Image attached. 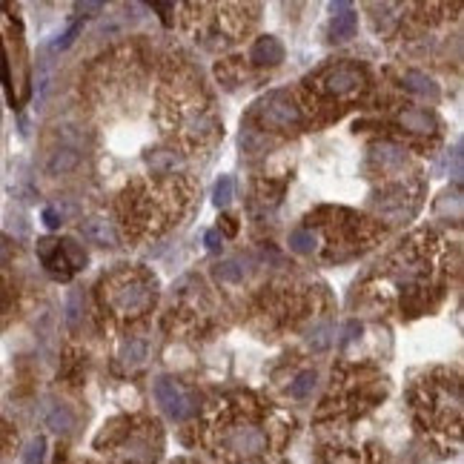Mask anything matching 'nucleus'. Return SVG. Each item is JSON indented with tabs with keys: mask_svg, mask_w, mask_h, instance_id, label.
I'll use <instances>...</instances> for the list:
<instances>
[{
	"mask_svg": "<svg viewBox=\"0 0 464 464\" xmlns=\"http://www.w3.org/2000/svg\"><path fill=\"white\" fill-rule=\"evenodd\" d=\"M155 301V289L141 275H126L109 287V304L120 315H138Z\"/></svg>",
	"mask_w": 464,
	"mask_h": 464,
	"instance_id": "1",
	"label": "nucleus"
},
{
	"mask_svg": "<svg viewBox=\"0 0 464 464\" xmlns=\"http://www.w3.org/2000/svg\"><path fill=\"white\" fill-rule=\"evenodd\" d=\"M258 118L270 130H292V126L301 123V109L295 106V101L284 92H272L261 101L258 106Z\"/></svg>",
	"mask_w": 464,
	"mask_h": 464,
	"instance_id": "2",
	"label": "nucleus"
},
{
	"mask_svg": "<svg viewBox=\"0 0 464 464\" xmlns=\"http://www.w3.org/2000/svg\"><path fill=\"white\" fill-rule=\"evenodd\" d=\"M155 399L166 410V415H173L178 421H184V418H189L195 413V396L181 382H175V378H158Z\"/></svg>",
	"mask_w": 464,
	"mask_h": 464,
	"instance_id": "3",
	"label": "nucleus"
},
{
	"mask_svg": "<svg viewBox=\"0 0 464 464\" xmlns=\"http://www.w3.org/2000/svg\"><path fill=\"white\" fill-rule=\"evenodd\" d=\"M364 83H367L364 72H361L358 66H353V63L332 66V69H327V72L318 77V87H321L327 95H335V98H350V95L361 92Z\"/></svg>",
	"mask_w": 464,
	"mask_h": 464,
	"instance_id": "4",
	"label": "nucleus"
},
{
	"mask_svg": "<svg viewBox=\"0 0 464 464\" xmlns=\"http://www.w3.org/2000/svg\"><path fill=\"white\" fill-rule=\"evenodd\" d=\"M224 447L232 453V456H241V458H252L267 450V433L256 425H232L224 436Z\"/></svg>",
	"mask_w": 464,
	"mask_h": 464,
	"instance_id": "5",
	"label": "nucleus"
},
{
	"mask_svg": "<svg viewBox=\"0 0 464 464\" xmlns=\"http://www.w3.org/2000/svg\"><path fill=\"white\" fill-rule=\"evenodd\" d=\"M37 256H40V261L46 264L49 275H55V278H61V281H66V278L72 275V267H69L66 256L61 252V244H58V241H52V238L37 241Z\"/></svg>",
	"mask_w": 464,
	"mask_h": 464,
	"instance_id": "6",
	"label": "nucleus"
},
{
	"mask_svg": "<svg viewBox=\"0 0 464 464\" xmlns=\"http://www.w3.org/2000/svg\"><path fill=\"white\" fill-rule=\"evenodd\" d=\"M252 61H256L258 66H275L284 61V46L281 40L267 35V37H258L256 46H252Z\"/></svg>",
	"mask_w": 464,
	"mask_h": 464,
	"instance_id": "7",
	"label": "nucleus"
},
{
	"mask_svg": "<svg viewBox=\"0 0 464 464\" xmlns=\"http://www.w3.org/2000/svg\"><path fill=\"white\" fill-rule=\"evenodd\" d=\"M399 123L404 126V130L418 132V135H430V132H436V126H439L436 118L427 109H404L399 115Z\"/></svg>",
	"mask_w": 464,
	"mask_h": 464,
	"instance_id": "8",
	"label": "nucleus"
},
{
	"mask_svg": "<svg viewBox=\"0 0 464 464\" xmlns=\"http://www.w3.org/2000/svg\"><path fill=\"white\" fill-rule=\"evenodd\" d=\"M83 232H87L89 241L98 244V246H118V232L106 218H89L87 227H83Z\"/></svg>",
	"mask_w": 464,
	"mask_h": 464,
	"instance_id": "9",
	"label": "nucleus"
},
{
	"mask_svg": "<svg viewBox=\"0 0 464 464\" xmlns=\"http://www.w3.org/2000/svg\"><path fill=\"white\" fill-rule=\"evenodd\" d=\"M77 161H80V155H77L75 146H61V149L52 152V158H49L46 166H49V173H52V175H63V173L75 170Z\"/></svg>",
	"mask_w": 464,
	"mask_h": 464,
	"instance_id": "10",
	"label": "nucleus"
},
{
	"mask_svg": "<svg viewBox=\"0 0 464 464\" xmlns=\"http://www.w3.org/2000/svg\"><path fill=\"white\" fill-rule=\"evenodd\" d=\"M339 9H341V15H335V20H332V26H330V35H332L335 40H347V37H353V32H356V15L347 9V4H339Z\"/></svg>",
	"mask_w": 464,
	"mask_h": 464,
	"instance_id": "11",
	"label": "nucleus"
},
{
	"mask_svg": "<svg viewBox=\"0 0 464 464\" xmlns=\"http://www.w3.org/2000/svg\"><path fill=\"white\" fill-rule=\"evenodd\" d=\"M404 87H407L410 92H415V95H430V98H436V95H439L436 83H433L425 72H415V69L404 72Z\"/></svg>",
	"mask_w": 464,
	"mask_h": 464,
	"instance_id": "12",
	"label": "nucleus"
},
{
	"mask_svg": "<svg viewBox=\"0 0 464 464\" xmlns=\"http://www.w3.org/2000/svg\"><path fill=\"white\" fill-rule=\"evenodd\" d=\"M372 161L382 166V170H390V166H401L404 163V152L393 144H378L372 146Z\"/></svg>",
	"mask_w": 464,
	"mask_h": 464,
	"instance_id": "13",
	"label": "nucleus"
},
{
	"mask_svg": "<svg viewBox=\"0 0 464 464\" xmlns=\"http://www.w3.org/2000/svg\"><path fill=\"white\" fill-rule=\"evenodd\" d=\"M46 425H49L55 433H69V430L75 427V418H72V413H69L66 407H55V410L49 413V418H46Z\"/></svg>",
	"mask_w": 464,
	"mask_h": 464,
	"instance_id": "14",
	"label": "nucleus"
},
{
	"mask_svg": "<svg viewBox=\"0 0 464 464\" xmlns=\"http://www.w3.org/2000/svg\"><path fill=\"white\" fill-rule=\"evenodd\" d=\"M313 387H315V372L307 370V372H301V375L289 384V396H295V399H307V396L313 393Z\"/></svg>",
	"mask_w": 464,
	"mask_h": 464,
	"instance_id": "15",
	"label": "nucleus"
},
{
	"mask_svg": "<svg viewBox=\"0 0 464 464\" xmlns=\"http://www.w3.org/2000/svg\"><path fill=\"white\" fill-rule=\"evenodd\" d=\"M289 246L295 252H313L315 249V232L313 230H295L289 235Z\"/></svg>",
	"mask_w": 464,
	"mask_h": 464,
	"instance_id": "16",
	"label": "nucleus"
},
{
	"mask_svg": "<svg viewBox=\"0 0 464 464\" xmlns=\"http://www.w3.org/2000/svg\"><path fill=\"white\" fill-rule=\"evenodd\" d=\"M44 453H46V441L32 439L29 447L23 450V464H44Z\"/></svg>",
	"mask_w": 464,
	"mask_h": 464,
	"instance_id": "17",
	"label": "nucleus"
},
{
	"mask_svg": "<svg viewBox=\"0 0 464 464\" xmlns=\"http://www.w3.org/2000/svg\"><path fill=\"white\" fill-rule=\"evenodd\" d=\"M63 256H66V261H69V267L72 270H80L83 264H87V256H83V249L75 244V241H63Z\"/></svg>",
	"mask_w": 464,
	"mask_h": 464,
	"instance_id": "18",
	"label": "nucleus"
},
{
	"mask_svg": "<svg viewBox=\"0 0 464 464\" xmlns=\"http://www.w3.org/2000/svg\"><path fill=\"white\" fill-rule=\"evenodd\" d=\"M232 195H235V181H232L230 175H224V178L215 184V203H218V206H227V203L232 201Z\"/></svg>",
	"mask_w": 464,
	"mask_h": 464,
	"instance_id": "19",
	"label": "nucleus"
},
{
	"mask_svg": "<svg viewBox=\"0 0 464 464\" xmlns=\"http://www.w3.org/2000/svg\"><path fill=\"white\" fill-rule=\"evenodd\" d=\"M218 278H224V281H241L244 275H246V270L241 267V261H224V264H218Z\"/></svg>",
	"mask_w": 464,
	"mask_h": 464,
	"instance_id": "20",
	"label": "nucleus"
},
{
	"mask_svg": "<svg viewBox=\"0 0 464 464\" xmlns=\"http://www.w3.org/2000/svg\"><path fill=\"white\" fill-rule=\"evenodd\" d=\"M77 32H80V26L75 23L69 32H63V37H61V40H55V44H52V49H55V52H58V49H66V46L72 44V40H75V35H77Z\"/></svg>",
	"mask_w": 464,
	"mask_h": 464,
	"instance_id": "21",
	"label": "nucleus"
},
{
	"mask_svg": "<svg viewBox=\"0 0 464 464\" xmlns=\"http://www.w3.org/2000/svg\"><path fill=\"white\" fill-rule=\"evenodd\" d=\"M144 353H146V347H144L141 341H132L130 347H126V353H123V356H126V361H141V358H144Z\"/></svg>",
	"mask_w": 464,
	"mask_h": 464,
	"instance_id": "22",
	"label": "nucleus"
},
{
	"mask_svg": "<svg viewBox=\"0 0 464 464\" xmlns=\"http://www.w3.org/2000/svg\"><path fill=\"white\" fill-rule=\"evenodd\" d=\"M44 224H46L49 230H55V227H61V215L55 213V209H52V206H46V209H44Z\"/></svg>",
	"mask_w": 464,
	"mask_h": 464,
	"instance_id": "23",
	"label": "nucleus"
},
{
	"mask_svg": "<svg viewBox=\"0 0 464 464\" xmlns=\"http://www.w3.org/2000/svg\"><path fill=\"white\" fill-rule=\"evenodd\" d=\"M0 80L9 83V66H6V52H4V46H0Z\"/></svg>",
	"mask_w": 464,
	"mask_h": 464,
	"instance_id": "24",
	"label": "nucleus"
},
{
	"mask_svg": "<svg viewBox=\"0 0 464 464\" xmlns=\"http://www.w3.org/2000/svg\"><path fill=\"white\" fill-rule=\"evenodd\" d=\"M206 246H209V249H218V246H221V238H218L215 230H209V232H206Z\"/></svg>",
	"mask_w": 464,
	"mask_h": 464,
	"instance_id": "25",
	"label": "nucleus"
},
{
	"mask_svg": "<svg viewBox=\"0 0 464 464\" xmlns=\"http://www.w3.org/2000/svg\"><path fill=\"white\" fill-rule=\"evenodd\" d=\"M77 9H80V12H98L101 4H77Z\"/></svg>",
	"mask_w": 464,
	"mask_h": 464,
	"instance_id": "26",
	"label": "nucleus"
},
{
	"mask_svg": "<svg viewBox=\"0 0 464 464\" xmlns=\"http://www.w3.org/2000/svg\"><path fill=\"white\" fill-rule=\"evenodd\" d=\"M6 258H9V246L4 244V238H0V264H4Z\"/></svg>",
	"mask_w": 464,
	"mask_h": 464,
	"instance_id": "27",
	"label": "nucleus"
},
{
	"mask_svg": "<svg viewBox=\"0 0 464 464\" xmlns=\"http://www.w3.org/2000/svg\"><path fill=\"white\" fill-rule=\"evenodd\" d=\"M224 221V230H227V235H235V224H232V218H221Z\"/></svg>",
	"mask_w": 464,
	"mask_h": 464,
	"instance_id": "28",
	"label": "nucleus"
}]
</instances>
